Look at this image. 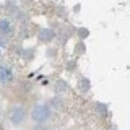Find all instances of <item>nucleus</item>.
Returning <instances> with one entry per match:
<instances>
[{"instance_id": "obj_1", "label": "nucleus", "mask_w": 130, "mask_h": 130, "mask_svg": "<svg viewBox=\"0 0 130 130\" xmlns=\"http://www.w3.org/2000/svg\"><path fill=\"white\" fill-rule=\"evenodd\" d=\"M50 109L46 105H36L32 111V118L36 122H45L50 117Z\"/></svg>"}, {"instance_id": "obj_2", "label": "nucleus", "mask_w": 130, "mask_h": 130, "mask_svg": "<svg viewBox=\"0 0 130 130\" xmlns=\"http://www.w3.org/2000/svg\"><path fill=\"white\" fill-rule=\"evenodd\" d=\"M25 118V110L20 107V106H17L14 107L10 113V121L13 123V124H20Z\"/></svg>"}, {"instance_id": "obj_3", "label": "nucleus", "mask_w": 130, "mask_h": 130, "mask_svg": "<svg viewBox=\"0 0 130 130\" xmlns=\"http://www.w3.org/2000/svg\"><path fill=\"white\" fill-rule=\"evenodd\" d=\"M14 76L11 69L5 65H0V82L2 84H8L13 80Z\"/></svg>"}, {"instance_id": "obj_4", "label": "nucleus", "mask_w": 130, "mask_h": 130, "mask_svg": "<svg viewBox=\"0 0 130 130\" xmlns=\"http://www.w3.org/2000/svg\"><path fill=\"white\" fill-rule=\"evenodd\" d=\"M13 31V27L12 24L10 22V20H8L7 18L1 19L0 20V33L2 35H9Z\"/></svg>"}, {"instance_id": "obj_5", "label": "nucleus", "mask_w": 130, "mask_h": 130, "mask_svg": "<svg viewBox=\"0 0 130 130\" xmlns=\"http://www.w3.org/2000/svg\"><path fill=\"white\" fill-rule=\"evenodd\" d=\"M54 37V32L51 30V29H48V28H43L39 31V34H38V38L39 40L43 41V42H47V41H50L52 40V38Z\"/></svg>"}, {"instance_id": "obj_6", "label": "nucleus", "mask_w": 130, "mask_h": 130, "mask_svg": "<svg viewBox=\"0 0 130 130\" xmlns=\"http://www.w3.org/2000/svg\"><path fill=\"white\" fill-rule=\"evenodd\" d=\"M54 89H55L56 93H64L68 89V85L64 80H58L55 84Z\"/></svg>"}, {"instance_id": "obj_7", "label": "nucleus", "mask_w": 130, "mask_h": 130, "mask_svg": "<svg viewBox=\"0 0 130 130\" xmlns=\"http://www.w3.org/2000/svg\"><path fill=\"white\" fill-rule=\"evenodd\" d=\"M90 82L88 79L86 78H82L78 81V89L81 91V92H87L89 89H90Z\"/></svg>"}, {"instance_id": "obj_8", "label": "nucleus", "mask_w": 130, "mask_h": 130, "mask_svg": "<svg viewBox=\"0 0 130 130\" xmlns=\"http://www.w3.org/2000/svg\"><path fill=\"white\" fill-rule=\"evenodd\" d=\"M78 35L81 38H86L89 35V31H88V29H86L84 27H81V28L78 29Z\"/></svg>"}, {"instance_id": "obj_9", "label": "nucleus", "mask_w": 130, "mask_h": 130, "mask_svg": "<svg viewBox=\"0 0 130 130\" xmlns=\"http://www.w3.org/2000/svg\"><path fill=\"white\" fill-rule=\"evenodd\" d=\"M97 110H98V112H100V113H106L107 108H106V106H105L104 104L99 103L97 105Z\"/></svg>"}, {"instance_id": "obj_10", "label": "nucleus", "mask_w": 130, "mask_h": 130, "mask_svg": "<svg viewBox=\"0 0 130 130\" xmlns=\"http://www.w3.org/2000/svg\"><path fill=\"white\" fill-rule=\"evenodd\" d=\"M5 47H6V43H5V41H4V40H2V39L0 38V55L4 52Z\"/></svg>"}, {"instance_id": "obj_11", "label": "nucleus", "mask_w": 130, "mask_h": 130, "mask_svg": "<svg viewBox=\"0 0 130 130\" xmlns=\"http://www.w3.org/2000/svg\"><path fill=\"white\" fill-rule=\"evenodd\" d=\"M33 130H47V129L45 127H43V126H36Z\"/></svg>"}]
</instances>
